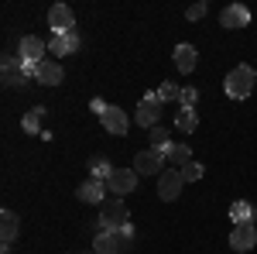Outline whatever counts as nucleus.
I'll return each mask as SVG.
<instances>
[{"instance_id": "f257e3e1", "label": "nucleus", "mask_w": 257, "mask_h": 254, "mask_svg": "<svg viewBox=\"0 0 257 254\" xmlns=\"http://www.w3.org/2000/svg\"><path fill=\"white\" fill-rule=\"evenodd\" d=\"M254 82H257V72L250 65H237V69H230L226 79H223V90H226V97L233 100H243L254 93Z\"/></svg>"}, {"instance_id": "f03ea898", "label": "nucleus", "mask_w": 257, "mask_h": 254, "mask_svg": "<svg viewBox=\"0 0 257 254\" xmlns=\"http://www.w3.org/2000/svg\"><path fill=\"white\" fill-rule=\"evenodd\" d=\"M131 223V213H127V206H123V199H106L103 206H99V230H120V227H127Z\"/></svg>"}, {"instance_id": "7ed1b4c3", "label": "nucleus", "mask_w": 257, "mask_h": 254, "mask_svg": "<svg viewBox=\"0 0 257 254\" xmlns=\"http://www.w3.org/2000/svg\"><path fill=\"white\" fill-rule=\"evenodd\" d=\"M134 172L138 176H161L165 172V148H144L134 155Z\"/></svg>"}, {"instance_id": "20e7f679", "label": "nucleus", "mask_w": 257, "mask_h": 254, "mask_svg": "<svg viewBox=\"0 0 257 254\" xmlns=\"http://www.w3.org/2000/svg\"><path fill=\"white\" fill-rule=\"evenodd\" d=\"M31 72H35V65L24 62L21 55H4V86H24Z\"/></svg>"}, {"instance_id": "39448f33", "label": "nucleus", "mask_w": 257, "mask_h": 254, "mask_svg": "<svg viewBox=\"0 0 257 254\" xmlns=\"http://www.w3.org/2000/svg\"><path fill=\"white\" fill-rule=\"evenodd\" d=\"M161 107H165V103L158 100V93H144V100L138 103V114H134V120H138L141 127H148V131H151V127H158Z\"/></svg>"}, {"instance_id": "423d86ee", "label": "nucleus", "mask_w": 257, "mask_h": 254, "mask_svg": "<svg viewBox=\"0 0 257 254\" xmlns=\"http://www.w3.org/2000/svg\"><path fill=\"white\" fill-rule=\"evenodd\" d=\"M138 179L141 176L134 172V168H117V172L110 176V182H106V189H110L113 199H123L127 193H134V189H138Z\"/></svg>"}, {"instance_id": "0eeeda50", "label": "nucleus", "mask_w": 257, "mask_h": 254, "mask_svg": "<svg viewBox=\"0 0 257 254\" xmlns=\"http://www.w3.org/2000/svg\"><path fill=\"white\" fill-rule=\"evenodd\" d=\"M48 28L55 35H65V31H76V14L69 4H52L48 7Z\"/></svg>"}, {"instance_id": "6e6552de", "label": "nucleus", "mask_w": 257, "mask_h": 254, "mask_svg": "<svg viewBox=\"0 0 257 254\" xmlns=\"http://www.w3.org/2000/svg\"><path fill=\"white\" fill-rule=\"evenodd\" d=\"M185 189V179H182V172L178 168H165L158 176V196L165 199V203H172V199H178V193Z\"/></svg>"}, {"instance_id": "1a4fd4ad", "label": "nucleus", "mask_w": 257, "mask_h": 254, "mask_svg": "<svg viewBox=\"0 0 257 254\" xmlns=\"http://www.w3.org/2000/svg\"><path fill=\"white\" fill-rule=\"evenodd\" d=\"M18 55L24 62H31V65H38V62H45V55H48V45L38 38V35H24L18 45Z\"/></svg>"}, {"instance_id": "9d476101", "label": "nucleus", "mask_w": 257, "mask_h": 254, "mask_svg": "<svg viewBox=\"0 0 257 254\" xmlns=\"http://www.w3.org/2000/svg\"><path fill=\"white\" fill-rule=\"evenodd\" d=\"M106 182H99V179H86L79 189H76V199L79 203H96V206H103L106 203Z\"/></svg>"}, {"instance_id": "9b49d317", "label": "nucleus", "mask_w": 257, "mask_h": 254, "mask_svg": "<svg viewBox=\"0 0 257 254\" xmlns=\"http://www.w3.org/2000/svg\"><path fill=\"white\" fill-rule=\"evenodd\" d=\"M31 76L38 79L41 86H59L62 79H65V69H62L59 62L45 59V62H38V65H35V72H31Z\"/></svg>"}, {"instance_id": "f8f14e48", "label": "nucleus", "mask_w": 257, "mask_h": 254, "mask_svg": "<svg viewBox=\"0 0 257 254\" xmlns=\"http://www.w3.org/2000/svg\"><path fill=\"white\" fill-rule=\"evenodd\" d=\"M254 244H257L254 223H237L230 234V247H237V254H247V247H254Z\"/></svg>"}, {"instance_id": "ddd939ff", "label": "nucleus", "mask_w": 257, "mask_h": 254, "mask_svg": "<svg viewBox=\"0 0 257 254\" xmlns=\"http://www.w3.org/2000/svg\"><path fill=\"white\" fill-rule=\"evenodd\" d=\"M250 21V11L243 7V4H230V7H223V14H219V24L223 28H230V31H237Z\"/></svg>"}, {"instance_id": "4468645a", "label": "nucleus", "mask_w": 257, "mask_h": 254, "mask_svg": "<svg viewBox=\"0 0 257 254\" xmlns=\"http://www.w3.org/2000/svg\"><path fill=\"white\" fill-rule=\"evenodd\" d=\"M76 48H79V35H76V31L55 35L52 45H48V52H52V55H69V52H76Z\"/></svg>"}, {"instance_id": "2eb2a0df", "label": "nucleus", "mask_w": 257, "mask_h": 254, "mask_svg": "<svg viewBox=\"0 0 257 254\" xmlns=\"http://www.w3.org/2000/svg\"><path fill=\"white\" fill-rule=\"evenodd\" d=\"M103 127L110 131V134H127V114L120 110V107H110L106 114H103Z\"/></svg>"}, {"instance_id": "dca6fc26", "label": "nucleus", "mask_w": 257, "mask_h": 254, "mask_svg": "<svg viewBox=\"0 0 257 254\" xmlns=\"http://www.w3.org/2000/svg\"><path fill=\"white\" fill-rule=\"evenodd\" d=\"M18 230H21L18 213H14V210H4V213H0V240H4V247L18 237Z\"/></svg>"}, {"instance_id": "f3484780", "label": "nucleus", "mask_w": 257, "mask_h": 254, "mask_svg": "<svg viewBox=\"0 0 257 254\" xmlns=\"http://www.w3.org/2000/svg\"><path fill=\"white\" fill-rule=\"evenodd\" d=\"M192 161V151H189V144H168L165 148V165H189Z\"/></svg>"}, {"instance_id": "a211bd4d", "label": "nucleus", "mask_w": 257, "mask_h": 254, "mask_svg": "<svg viewBox=\"0 0 257 254\" xmlns=\"http://www.w3.org/2000/svg\"><path fill=\"white\" fill-rule=\"evenodd\" d=\"M41 120H45V107H35V110H28L24 120H21V127H24V134H45V127H41Z\"/></svg>"}, {"instance_id": "6ab92c4d", "label": "nucleus", "mask_w": 257, "mask_h": 254, "mask_svg": "<svg viewBox=\"0 0 257 254\" xmlns=\"http://www.w3.org/2000/svg\"><path fill=\"white\" fill-rule=\"evenodd\" d=\"M196 48L192 45H178L175 48V65H178V72H192L196 69Z\"/></svg>"}, {"instance_id": "aec40b11", "label": "nucleus", "mask_w": 257, "mask_h": 254, "mask_svg": "<svg viewBox=\"0 0 257 254\" xmlns=\"http://www.w3.org/2000/svg\"><path fill=\"white\" fill-rule=\"evenodd\" d=\"M175 127L182 131V134H192L199 127V117H196V110L192 107H185V110H178V117H175Z\"/></svg>"}, {"instance_id": "412c9836", "label": "nucleus", "mask_w": 257, "mask_h": 254, "mask_svg": "<svg viewBox=\"0 0 257 254\" xmlns=\"http://www.w3.org/2000/svg\"><path fill=\"white\" fill-rule=\"evenodd\" d=\"M93 254H120V247L113 244V234H110V230L96 234V240H93Z\"/></svg>"}, {"instance_id": "4be33fe9", "label": "nucleus", "mask_w": 257, "mask_h": 254, "mask_svg": "<svg viewBox=\"0 0 257 254\" xmlns=\"http://www.w3.org/2000/svg\"><path fill=\"white\" fill-rule=\"evenodd\" d=\"M89 168H93V179H99V182H110V176L117 172L106 158H93V161H89Z\"/></svg>"}, {"instance_id": "5701e85b", "label": "nucleus", "mask_w": 257, "mask_h": 254, "mask_svg": "<svg viewBox=\"0 0 257 254\" xmlns=\"http://www.w3.org/2000/svg\"><path fill=\"white\" fill-rule=\"evenodd\" d=\"M230 216H233L237 223H250V216H254V206H250V203H243V199H237V203L230 206Z\"/></svg>"}, {"instance_id": "b1692460", "label": "nucleus", "mask_w": 257, "mask_h": 254, "mask_svg": "<svg viewBox=\"0 0 257 254\" xmlns=\"http://www.w3.org/2000/svg\"><path fill=\"white\" fill-rule=\"evenodd\" d=\"M148 137H151V148H168V144H172V141H168V131H165V127H151V131H148Z\"/></svg>"}, {"instance_id": "393cba45", "label": "nucleus", "mask_w": 257, "mask_h": 254, "mask_svg": "<svg viewBox=\"0 0 257 254\" xmlns=\"http://www.w3.org/2000/svg\"><path fill=\"white\" fill-rule=\"evenodd\" d=\"M178 97H182V90H178L175 82H161L158 86V100L161 103H172V100H178Z\"/></svg>"}, {"instance_id": "a878e982", "label": "nucleus", "mask_w": 257, "mask_h": 254, "mask_svg": "<svg viewBox=\"0 0 257 254\" xmlns=\"http://www.w3.org/2000/svg\"><path fill=\"white\" fill-rule=\"evenodd\" d=\"M178 172H182L185 182H199V179H202V165H199V161H189V165H182Z\"/></svg>"}, {"instance_id": "bb28decb", "label": "nucleus", "mask_w": 257, "mask_h": 254, "mask_svg": "<svg viewBox=\"0 0 257 254\" xmlns=\"http://www.w3.org/2000/svg\"><path fill=\"white\" fill-rule=\"evenodd\" d=\"M196 100H199V90H196V86H185V90H182V97H178V103H182V110H185V107H192V110H196Z\"/></svg>"}, {"instance_id": "cd10ccee", "label": "nucleus", "mask_w": 257, "mask_h": 254, "mask_svg": "<svg viewBox=\"0 0 257 254\" xmlns=\"http://www.w3.org/2000/svg\"><path fill=\"white\" fill-rule=\"evenodd\" d=\"M202 14H206V4H192V7L185 11V18H189V21H199Z\"/></svg>"}, {"instance_id": "c85d7f7f", "label": "nucleus", "mask_w": 257, "mask_h": 254, "mask_svg": "<svg viewBox=\"0 0 257 254\" xmlns=\"http://www.w3.org/2000/svg\"><path fill=\"white\" fill-rule=\"evenodd\" d=\"M89 110H93L96 117H103V114L110 110V103H103V100H93V103H89Z\"/></svg>"}]
</instances>
